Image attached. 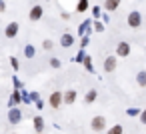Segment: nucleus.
Masks as SVG:
<instances>
[{
	"label": "nucleus",
	"instance_id": "obj_1",
	"mask_svg": "<svg viewBox=\"0 0 146 134\" xmlns=\"http://www.w3.org/2000/svg\"><path fill=\"white\" fill-rule=\"evenodd\" d=\"M62 104H64V92H62V90H54V92L48 96V106L54 108V110H58Z\"/></svg>",
	"mask_w": 146,
	"mask_h": 134
},
{
	"label": "nucleus",
	"instance_id": "obj_2",
	"mask_svg": "<svg viewBox=\"0 0 146 134\" xmlns=\"http://www.w3.org/2000/svg\"><path fill=\"white\" fill-rule=\"evenodd\" d=\"M106 124H108V122H106V118H104V116H94V118L90 120V128H92L96 134L106 132V130H108V128H106Z\"/></svg>",
	"mask_w": 146,
	"mask_h": 134
},
{
	"label": "nucleus",
	"instance_id": "obj_3",
	"mask_svg": "<svg viewBox=\"0 0 146 134\" xmlns=\"http://www.w3.org/2000/svg\"><path fill=\"white\" fill-rule=\"evenodd\" d=\"M130 52H132V48H130V44H128L126 40H122V42L116 44V52H114V54H116L118 58H128Z\"/></svg>",
	"mask_w": 146,
	"mask_h": 134
},
{
	"label": "nucleus",
	"instance_id": "obj_4",
	"mask_svg": "<svg viewBox=\"0 0 146 134\" xmlns=\"http://www.w3.org/2000/svg\"><path fill=\"white\" fill-rule=\"evenodd\" d=\"M116 62H118V56H116V54H114V56H112V54L106 56V58H104V64H102L104 72H108V74L114 72V70H116Z\"/></svg>",
	"mask_w": 146,
	"mask_h": 134
},
{
	"label": "nucleus",
	"instance_id": "obj_5",
	"mask_svg": "<svg viewBox=\"0 0 146 134\" xmlns=\"http://www.w3.org/2000/svg\"><path fill=\"white\" fill-rule=\"evenodd\" d=\"M8 122L10 124H20L22 122V110L16 106V108H8Z\"/></svg>",
	"mask_w": 146,
	"mask_h": 134
},
{
	"label": "nucleus",
	"instance_id": "obj_6",
	"mask_svg": "<svg viewBox=\"0 0 146 134\" xmlns=\"http://www.w3.org/2000/svg\"><path fill=\"white\" fill-rule=\"evenodd\" d=\"M142 24V14L138 12V10H132L130 14H128V26L130 28H138Z\"/></svg>",
	"mask_w": 146,
	"mask_h": 134
},
{
	"label": "nucleus",
	"instance_id": "obj_7",
	"mask_svg": "<svg viewBox=\"0 0 146 134\" xmlns=\"http://www.w3.org/2000/svg\"><path fill=\"white\" fill-rule=\"evenodd\" d=\"M24 102V96H22V90H14L10 94V100H8V108H16L18 104Z\"/></svg>",
	"mask_w": 146,
	"mask_h": 134
},
{
	"label": "nucleus",
	"instance_id": "obj_8",
	"mask_svg": "<svg viewBox=\"0 0 146 134\" xmlns=\"http://www.w3.org/2000/svg\"><path fill=\"white\" fill-rule=\"evenodd\" d=\"M18 30H20V26H18V22H8L6 24V28H4V36L6 38H16V34H18Z\"/></svg>",
	"mask_w": 146,
	"mask_h": 134
},
{
	"label": "nucleus",
	"instance_id": "obj_9",
	"mask_svg": "<svg viewBox=\"0 0 146 134\" xmlns=\"http://www.w3.org/2000/svg\"><path fill=\"white\" fill-rule=\"evenodd\" d=\"M42 14H44V8H42L40 4H34V6L30 8V12H28V18H30L32 22H36V20L42 18Z\"/></svg>",
	"mask_w": 146,
	"mask_h": 134
},
{
	"label": "nucleus",
	"instance_id": "obj_10",
	"mask_svg": "<svg viewBox=\"0 0 146 134\" xmlns=\"http://www.w3.org/2000/svg\"><path fill=\"white\" fill-rule=\"evenodd\" d=\"M76 98H78V92H76L74 88H68V90H64V104H66V106L74 104V102H76Z\"/></svg>",
	"mask_w": 146,
	"mask_h": 134
},
{
	"label": "nucleus",
	"instance_id": "obj_11",
	"mask_svg": "<svg viewBox=\"0 0 146 134\" xmlns=\"http://www.w3.org/2000/svg\"><path fill=\"white\" fill-rule=\"evenodd\" d=\"M96 98H98V90H96V88H88L86 94H84V104H86V106H88V104H94Z\"/></svg>",
	"mask_w": 146,
	"mask_h": 134
},
{
	"label": "nucleus",
	"instance_id": "obj_12",
	"mask_svg": "<svg viewBox=\"0 0 146 134\" xmlns=\"http://www.w3.org/2000/svg\"><path fill=\"white\" fill-rule=\"evenodd\" d=\"M72 44H74V36H72V34L66 32V34L60 36V46H62V48H70Z\"/></svg>",
	"mask_w": 146,
	"mask_h": 134
},
{
	"label": "nucleus",
	"instance_id": "obj_13",
	"mask_svg": "<svg viewBox=\"0 0 146 134\" xmlns=\"http://www.w3.org/2000/svg\"><path fill=\"white\" fill-rule=\"evenodd\" d=\"M32 124H34V130L40 134V132H44V118L38 114V116H34L32 118Z\"/></svg>",
	"mask_w": 146,
	"mask_h": 134
},
{
	"label": "nucleus",
	"instance_id": "obj_14",
	"mask_svg": "<svg viewBox=\"0 0 146 134\" xmlns=\"http://www.w3.org/2000/svg\"><path fill=\"white\" fill-rule=\"evenodd\" d=\"M118 6H120V0H104V10L108 12H114Z\"/></svg>",
	"mask_w": 146,
	"mask_h": 134
},
{
	"label": "nucleus",
	"instance_id": "obj_15",
	"mask_svg": "<svg viewBox=\"0 0 146 134\" xmlns=\"http://www.w3.org/2000/svg\"><path fill=\"white\" fill-rule=\"evenodd\" d=\"M136 84H138L140 88H146V70L136 72Z\"/></svg>",
	"mask_w": 146,
	"mask_h": 134
},
{
	"label": "nucleus",
	"instance_id": "obj_16",
	"mask_svg": "<svg viewBox=\"0 0 146 134\" xmlns=\"http://www.w3.org/2000/svg\"><path fill=\"white\" fill-rule=\"evenodd\" d=\"M106 134H124V126H122V124H112V126L106 130Z\"/></svg>",
	"mask_w": 146,
	"mask_h": 134
},
{
	"label": "nucleus",
	"instance_id": "obj_17",
	"mask_svg": "<svg viewBox=\"0 0 146 134\" xmlns=\"http://www.w3.org/2000/svg\"><path fill=\"white\" fill-rule=\"evenodd\" d=\"M24 56H26V58H30V60H32V58H34V56H36V48H34V46H32V44H26V46H24Z\"/></svg>",
	"mask_w": 146,
	"mask_h": 134
},
{
	"label": "nucleus",
	"instance_id": "obj_18",
	"mask_svg": "<svg viewBox=\"0 0 146 134\" xmlns=\"http://www.w3.org/2000/svg\"><path fill=\"white\" fill-rule=\"evenodd\" d=\"M88 10V0H78L76 2V12H86Z\"/></svg>",
	"mask_w": 146,
	"mask_h": 134
},
{
	"label": "nucleus",
	"instance_id": "obj_19",
	"mask_svg": "<svg viewBox=\"0 0 146 134\" xmlns=\"http://www.w3.org/2000/svg\"><path fill=\"white\" fill-rule=\"evenodd\" d=\"M82 66L86 68V72H94V66H92V58H90V56H86V58H84Z\"/></svg>",
	"mask_w": 146,
	"mask_h": 134
},
{
	"label": "nucleus",
	"instance_id": "obj_20",
	"mask_svg": "<svg viewBox=\"0 0 146 134\" xmlns=\"http://www.w3.org/2000/svg\"><path fill=\"white\" fill-rule=\"evenodd\" d=\"M126 114H128V116H132V118H136V116H140V114H142V110L132 106V108H126Z\"/></svg>",
	"mask_w": 146,
	"mask_h": 134
},
{
	"label": "nucleus",
	"instance_id": "obj_21",
	"mask_svg": "<svg viewBox=\"0 0 146 134\" xmlns=\"http://www.w3.org/2000/svg\"><path fill=\"white\" fill-rule=\"evenodd\" d=\"M48 64H50V68H54V70H58V68L62 66V62H60L58 58H50V62H48Z\"/></svg>",
	"mask_w": 146,
	"mask_h": 134
},
{
	"label": "nucleus",
	"instance_id": "obj_22",
	"mask_svg": "<svg viewBox=\"0 0 146 134\" xmlns=\"http://www.w3.org/2000/svg\"><path fill=\"white\" fill-rule=\"evenodd\" d=\"M10 66L18 72V68H20V62H18V58H14V56H10Z\"/></svg>",
	"mask_w": 146,
	"mask_h": 134
},
{
	"label": "nucleus",
	"instance_id": "obj_23",
	"mask_svg": "<svg viewBox=\"0 0 146 134\" xmlns=\"http://www.w3.org/2000/svg\"><path fill=\"white\" fill-rule=\"evenodd\" d=\"M52 46H54L52 40H42V48H44V50H52Z\"/></svg>",
	"mask_w": 146,
	"mask_h": 134
},
{
	"label": "nucleus",
	"instance_id": "obj_24",
	"mask_svg": "<svg viewBox=\"0 0 146 134\" xmlns=\"http://www.w3.org/2000/svg\"><path fill=\"white\" fill-rule=\"evenodd\" d=\"M84 58H86V54H84V52L80 50V52H78V54L74 56V62H80V64H82V62H84Z\"/></svg>",
	"mask_w": 146,
	"mask_h": 134
},
{
	"label": "nucleus",
	"instance_id": "obj_25",
	"mask_svg": "<svg viewBox=\"0 0 146 134\" xmlns=\"http://www.w3.org/2000/svg\"><path fill=\"white\" fill-rule=\"evenodd\" d=\"M12 82H14V90H22V82H20V80H18L16 76L12 78Z\"/></svg>",
	"mask_w": 146,
	"mask_h": 134
},
{
	"label": "nucleus",
	"instance_id": "obj_26",
	"mask_svg": "<svg viewBox=\"0 0 146 134\" xmlns=\"http://www.w3.org/2000/svg\"><path fill=\"white\" fill-rule=\"evenodd\" d=\"M30 100H32V102H38V100H40V94H38V92H30Z\"/></svg>",
	"mask_w": 146,
	"mask_h": 134
},
{
	"label": "nucleus",
	"instance_id": "obj_27",
	"mask_svg": "<svg viewBox=\"0 0 146 134\" xmlns=\"http://www.w3.org/2000/svg\"><path fill=\"white\" fill-rule=\"evenodd\" d=\"M138 120H140V122H142V124H144V126H146V108H144V110H142V114H140V116H138Z\"/></svg>",
	"mask_w": 146,
	"mask_h": 134
},
{
	"label": "nucleus",
	"instance_id": "obj_28",
	"mask_svg": "<svg viewBox=\"0 0 146 134\" xmlns=\"http://www.w3.org/2000/svg\"><path fill=\"white\" fill-rule=\"evenodd\" d=\"M92 16H94V18H98V16H100V8H98V6H94V8H92Z\"/></svg>",
	"mask_w": 146,
	"mask_h": 134
},
{
	"label": "nucleus",
	"instance_id": "obj_29",
	"mask_svg": "<svg viewBox=\"0 0 146 134\" xmlns=\"http://www.w3.org/2000/svg\"><path fill=\"white\" fill-rule=\"evenodd\" d=\"M34 106H36V110H42V108H44V102L38 100V102H34Z\"/></svg>",
	"mask_w": 146,
	"mask_h": 134
},
{
	"label": "nucleus",
	"instance_id": "obj_30",
	"mask_svg": "<svg viewBox=\"0 0 146 134\" xmlns=\"http://www.w3.org/2000/svg\"><path fill=\"white\" fill-rule=\"evenodd\" d=\"M6 10V0H0V12Z\"/></svg>",
	"mask_w": 146,
	"mask_h": 134
},
{
	"label": "nucleus",
	"instance_id": "obj_31",
	"mask_svg": "<svg viewBox=\"0 0 146 134\" xmlns=\"http://www.w3.org/2000/svg\"><path fill=\"white\" fill-rule=\"evenodd\" d=\"M86 44H88V36H84V38H82V42H80V46H82V48H84V46H86Z\"/></svg>",
	"mask_w": 146,
	"mask_h": 134
},
{
	"label": "nucleus",
	"instance_id": "obj_32",
	"mask_svg": "<svg viewBox=\"0 0 146 134\" xmlns=\"http://www.w3.org/2000/svg\"><path fill=\"white\" fill-rule=\"evenodd\" d=\"M102 30H104V26H102V24H98V22H96V32H102Z\"/></svg>",
	"mask_w": 146,
	"mask_h": 134
}]
</instances>
